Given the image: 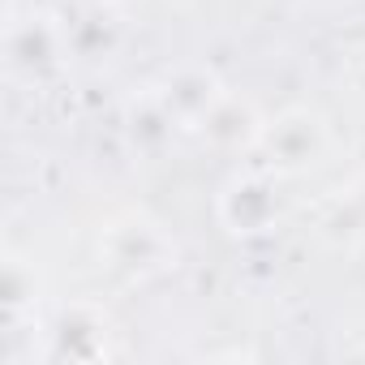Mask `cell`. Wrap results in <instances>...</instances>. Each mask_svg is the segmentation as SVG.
<instances>
[{
    "label": "cell",
    "instance_id": "cell-1",
    "mask_svg": "<svg viewBox=\"0 0 365 365\" xmlns=\"http://www.w3.org/2000/svg\"><path fill=\"white\" fill-rule=\"evenodd\" d=\"M267 172L275 176H301L309 168L322 163V155L331 150V125L318 108H305V103H292L275 116H262L258 125V138L250 146Z\"/></svg>",
    "mask_w": 365,
    "mask_h": 365
},
{
    "label": "cell",
    "instance_id": "cell-5",
    "mask_svg": "<svg viewBox=\"0 0 365 365\" xmlns=\"http://www.w3.org/2000/svg\"><path fill=\"white\" fill-rule=\"evenodd\" d=\"M258 125H262V116L245 103V99H237L232 91H224L220 95V103L202 116V125H198V133L207 138V142H215V146H254V138H258Z\"/></svg>",
    "mask_w": 365,
    "mask_h": 365
},
{
    "label": "cell",
    "instance_id": "cell-4",
    "mask_svg": "<svg viewBox=\"0 0 365 365\" xmlns=\"http://www.w3.org/2000/svg\"><path fill=\"white\" fill-rule=\"evenodd\" d=\"M275 172L267 168H250V172H237L228 185L220 190V224L232 232V237H262L279 224V194H275Z\"/></svg>",
    "mask_w": 365,
    "mask_h": 365
},
{
    "label": "cell",
    "instance_id": "cell-2",
    "mask_svg": "<svg viewBox=\"0 0 365 365\" xmlns=\"http://www.w3.org/2000/svg\"><path fill=\"white\" fill-rule=\"evenodd\" d=\"M176 258V241L163 232L159 220L142 211H125L99 228V267L125 279H150L168 271Z\"/></svg>",
    "mask_w": 365,
    "mask_h": 365
},
{
    "label": "cell",
    "instance_id": "cell-3",
    "mask_svg": "<svg viewBox=\"0 0 365 365\" xmlns=\"http://www.w3.org/2000/svg\"><path fill=\"white\" fill-rule=\"evenodd\" d=\"M69 56V35H65V22L48 18V14H26V18H14L9 22V35H5V65L18 82L35 86L43 78H52Z\"/></svg>",
    "mask_w": 365,
    "mask_h": 365
}]
</instances>
